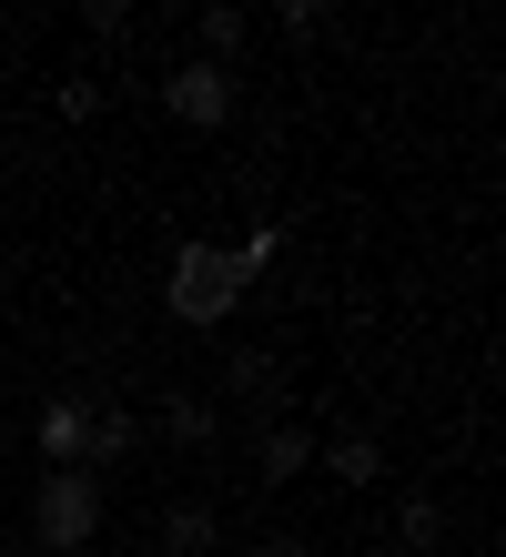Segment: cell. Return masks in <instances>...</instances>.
I'll return each mask as SVG.
<instances>
[{"instance_id": "cell-6", "label": "cell", "mask_w": 506, "mask_h": 557, "mask_svg": "<svg viewBox=\"0 0 506 557\" xmlns=\"http://www.w3.org/2000/svg\"><path fill=\"white\" fill-rule=\"evenodd\" d=\"M314 467L345 476V486H375V476H385V446H375V436H334V446H314Z\"/></svg>"}, {"instance_id": "cell-10", "label": "cell", "mask_w": 506, "mask_h": 557, "mask_svg": "<svg viewBox=\"0 0 506 557\" xmlns=\"http://www.w3.org/2000/svg\"><path fill=\"white\" fill-rule=\"evenodd\" d=\"M122 456H132V416H122V406H101V416H91V456H82V467L101 476V467H122Z\"/></svg>"}, {"instance_id": "cell-7", "label": "cell", "mask_w": 506, "mask_h": 557, "mask_svg": "<svg viewBox=\"0 0 506 557\" xmlns=\"http://www.w3.org/2000/svg\"><path fill=\"white\" fill-rule=\"evenodd\" d=\"M162 436H173V446H213V436H223V416L202 406V396H173V406H162Z\"/></svg>"}, {"instance_id": "cell-1", "label": "cell", "mask_w": 506, "mask_h": 557, "mask_svg": "<svg viewBox=\"0 0 506 557\" xmlns=\"http://www.w3.org/2000/svg\"><path fill=\"white\" fill-rule=\"evenodd\" d=\"M244 264H233V244H183L173 253V274H162V314H173V324H193V335H213V324L233 314V305H244Z\"/></svg>"}, {"instance_id": "cell-8", "label": "cell", "mask_w": 506, "mask_h": 557, "mask_svg": "<svg viewBox=\"0 0 506 557\" xmlns=\"http://www.w3.org/2000/svg\"><path fill=\"white\" fill-rule=\"evenodd\" d=\"M233 51H244V11H233V0H202V61L233 72Z\"/></svg>"}, {"instance_id": "cell-14", "label": "cell", "mask_w": 506, "mask_h": 557, "mask_svg": "<svg viewBox=\"0 0 506 557\" xmlns=\"http://www.w3.org/2000/svg\"><path fill=\"white\" fill-rule=\"evenodd\" d=\"M51 112H61V122H91V112H101V82H82V72H72V82L51 91Z\"/></svg>"}, {"instance_id": "cell-16", "label": "cell", "mask_w": 506, "mask_h": 557, "mask_svg": "<svg viewBox=\"0 0 506 557\" xmlns=\"http://www.w3.org/2000/svg\"><path fill=\"white\" fill-rule=\"evenodd\" d=\"M82 21L101 30V41H112V30H132V0H82Z\"/></svg>"}, {"instance_id": "cell-4", "label": "cell", "mask_w": 506, "mask_h": 557, "mask_svg": "<svg viewBox=\"0 0 506 557\" xmlns=\"http://www.w3.org/2000/svg\"><path fill=\"white\" fill-rule=\"evenodd\" d=\"M91 396H41V467H82L91 456Z\"/></svg>"}, {"instance_id": "cell-17", "label": "cell", "mask_w": 506, "mask_h": 557, "mask_svg": "<svg viewBox=\"0 0 506 557\" xmlns=\"http://www.w3.org/2000/svg\"><path fill=\"white\" fill-rule=\"evenodd\" d=\"M254 557H304V537H263V547H254Z\"/></svg>"}, {"instance_id": "cell-3", "label": "cell", "mask_w": 506, "mask_h": 557, "mask_svg": "<svg viewBox=\"0 0 506 557\" xmlns=\"http://www.w3.org/2000/svg\"><path fill=\"white\" fill-rule=\"evenodd\" d=\"M162 112H173L183 133H223V122H233V72L193 51L183 72H162Z\"/></svg>"}, {"instance_id": "cell-15", "label": "cell", "mask_w": 506, "mask_h": 557, "mask_svg": "<svg viewBox=\"0 0 506 557\" xmlns=\"http://www.w3.org/2000/svg\"><path fill=\"white\" fill-rule=\"evenodd\" d=\"M324 30V0H284V41H314Z\"/></svg>"}, {"instance_id": "cell-12", "label": "cell", "mask_w": 506, "mask_h": 557, "mask_svg": "<svg viewBox=\"0 0 506 557\" xmlns=\"http://www.w3.org/2000/svg\"><path fill=\"white\" fill-rule=\"evenodd\" d=\"M233 264H244V274H274L284 264V223H254V234L233 244Z\"/></svg>"}, {"instance_id": "cell-2", "label": "cell", "mask_w": 506, "mask_h": 557, "mask_svg": "<svg viewBox=\"0 0 506 557\" xmlns=\"http://www.w3.org/2000/svg\"><path fill=\"white\" fill-rule=\"evenodd\" d=\"M30 537H41V557H82L101 537V476L91 467H41V486H30Z\"/></svg>"}, {"instance_id": "cell-9", "label": "cell", "mask_w": 506, "mask_h": 557, "mask_svg": "<svg viewBox=\"0 0 506 557\" xmlns=\"http://www.w3.org/2000/svg\"><path fill=\"white\" fill-rule=\"evenodd\" d=\"M304 467H314V436H304V425H274V436H263V476H304Z\"/></svg>"}, {"instance_id": "cell-5", "label": "cell", "mask_w": 506, "mask_h": 557, "mask_svg": "<svg viewBox=\"0 0 506 557\" xmlns=\"http://www.w3.org/2000/svg\"><path fill=\"white\" fill-rule=\"evenodd\" d=\"M213 537H223V517H213V507H193V497L162 507V547H173V557H213Z\"/></svg>"}, {"instance_id": "cell-11", "label": "cell", "mask_w": 506, "mask_h": 557, "mask_svg": "<svg viewBox=\"0 0 506 557\" xmlns=\"http://www.w3.org/2000/svg\"><path fill=\"white\" fill-rule=\"evenodd\" d=\"M395 537L416 547V557H425V547H446V507H435V497H405V507H395Z\"/></svg>"}, {"instance_id": "cell-13", "label": "cell", "mask_w": 506, "mask_h": 557, "mask_svg": "<svg viewBox=\"0 0 506 557\" xmlns=\"http://www.w3.org/2000/svg\"><path fill=\"white\" fill-rule=\"evenodd\" d=\"M223 385H233V396H254V385H274V355H263V345H244V355L223 366Z\"/></svg>"}]
</instances>
